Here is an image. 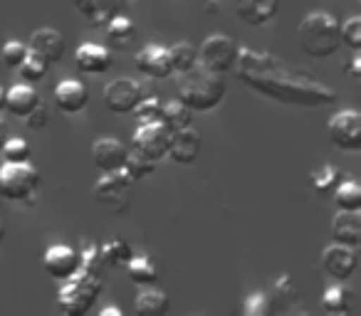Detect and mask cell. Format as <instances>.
<instances>
[{"label":"cell","instance_id":"60d3db41","mask_svg":"<svg viewBox=\"0 0 361 316\" xmlns=\"http://www.w3.org/2000/svg\"><path fill=\"white\" fill-rule=\"evenodd\" d=\"M346 70H349V75L354 77V80H359V77H361V55H359V52L351 57V62H349V67H346Z\"/></svg>","mask_w":361,"mask_h":316},{"label":"cell","instance_id":"74e56055","mask_svg":"<svg viewBox=\"0 0 361 316\" xmlns=\"http://www.w3.org/2000/svg\"><path fill=\"white\" fill-rule=\"evenodd\" d=\"M341 42H344L349 50L359 52L361 50V18L354 15L341 25Z\"/></svg>","mask_w":361,"mask_h":316},{"label":"cell","instance_id":"f35d334b","mask_svg":"<svg viewBox=\"0 0 361 316\" xmlns=\"http://www.w3.org/2000/svg\"><path fill=\"white\" fill-rule=\"evenodd\" d=\"M25 55H27V47L23 45L20 40H11V42H6V45H3L0 60L6 62V67H13V70H18V65L25 60Z\"/></svg>","mask_w":361,"mask_h":316},{"label":"cell","instance_id":"7bdbcfd3","mask_svg":"<svg viewBox=\"0 0 361 316\" xmlns=\"http://www.w3.org/2000/svg\"><path fill=\"white\" fill-rule=\"evenodd\" d=\"M3 144H6V121L0 119V148H3Z\"/></svg>","mask_w":361,"mask_h":316},{"label":"cell","instance_id":"7402d4cb","mask_svg":"<svg viewBox=\"0 0 361 316\" xmlns=\"http://www.w3.org/2000/svg\"><path fill=\"white\" fill-rule=\"evenodd\" d=\"M40 104V94L32 84L23 82V84H16L6 91V109L11 111L13 116H20L25 119L35 106Z\"/></svg>","mask_w":361,"mask_h":316},{"label":"cell","instance_id":"ab89813d","mask_svg":"<svg viewBox=\"0 0 361 316\" xmlns=\"http://www.w3.org/2000/svg\"><path fill=\"white\" fill-rule=\"evenodd\" d=\"M47 121H50V111H47V106H42V104H37L35 109H32L30 114L25 116V124H27V129H32V131H40V129H45V126H47Z\"/></svg>","mask_w":361,"mask_h":316},{"label":"cell","instance_id":"f1b7e54d","mask_svg":"<svg viewBox=\"0 0 361 316\" xmlns=\"http://www.w3.org/2000/svg\"><path fill=\"white\" fill-rule=\"evenodd\" d=\"M339 181H341V173L334 163H322V168H317L312 173V188L319 196H331L334 188L339 186Z\"/></svg>","mask_w":361,"mask_h":316},{"label":"cell","instance_id":"ee69618b","mask_svg":"<svg viewBox=\"0 0 361 316\" xmlns=\"http://www.w3.org/2000/svg\"><path fill=\"white\" fill-rule=\"evenodd\" d=\"M3 240H6V222L0 217V245H3Z\"/></svg>","mask_w":361,"mask_h":316},{"label":"cell","instance_id":"3957f363","mask_svg":"<svg viewBox=\"0 0 361 316\" xmlns=\"http://www.w3.org/2000/svg\"><path fill=\"white\" fill-rule=\"evenodd\" d=\"M102 289H104V270L80 265L75 274L62 279V286L57 291V306L67 316H85L94 306Z\"/></svg>","mask_w":361,"mask_h":316},{"label":"cell","instance_id":"f6af8a7d","mask_svg":"<svg viewBox=\"0 0 361 316\" xmlns=\"http://www.w3.org/2000/svg\"><path fill=\"white\" fill-rule=\"evenodd\" d=\"M6 109V91H3V87H0V111Z\"/></svg>","mask_w":361,"mask_h":316},{"label":"cell","instance_id":"44dd1931","mask_svg":"<svg viewBox=\"0 0 361 316\" xmlns=\"http://www.w3.org/2000/svg\"><path fill=\"white\" fill-rule=\"evenodd\" d=\"M75 62L85 75H104L111 67V52L102 45H94V42H85L77 47Z\"/></svg>","mask_w":361,"mask_h":316},{"label":"cell","instance_id":"e575fe53","mask_svg":"<svg viewBox=\"0 0 361 316\" xmlns=\"http://www.w3.org/2000/svg\"><path fill=\"white\" fill-rule=\"evenodd\" d=\"M275 311L270 301V294H262V291H252L245 301H243V314L245 316H270Z\"/></svg>","mask_w":361,"mask_h":316},{"label":"cell","instance_id":"d4e9b609","mask_svg":"<svg viewBox=\"0 0 361 316\" xmlns=\"http://www.w3.org/2000/svg\"><path fill=\"white\" fill-rule=\"evenodd\" d=\"M126 274L136 286H149L159 279V267L154 265L149 255H131V260L126 262Z\"/></svg>","mask_w":361,"mask_h":316},{"label":"cell","instance_id":"ffe728a7","mask_svg":"<svg viewBox=\"0 0 361 316\" xmlns=\"http://www.w3.org/2000/svg\"><path fill=\"white\" fill-rule=\"evenodd\" d=\"M331 240L359 250L361 245V215L359 210H339L331 220Z\"/></svg>","mask_w":361,"mask_h":316},{"label":"cell","instance_id":"83f0119b","mask_svg":"<svg viewBox=\"0 0 361 316\" xmlns=\"http://www.w3.org/2000/svg\"><path fill=\"white\" fill-rule=\"evenodd\" d=\"M99 255L104 267H124L131 260V247L121 237H111L99 245Z\"/></svg>","mask_w":361,"mask_h":316},{"label":"cell","instance_id":"cb8c5ba5","mask_svg":"<svg viewBox=\"0 0 361 316\" xmlns=\"http://www.w3.org/2000/svg\"><path fill=\"white\" fill-rule=\"evenodd\" d=\"M351 301H354V294L349 286H344V282L326 286L322 291V309L329 316H346L351 311Z\"/></svg>","mask_w":361,"mask_h":316},{"label":"cell","instance_id":"4dcf8cb0","mask_svg":"<svg viewBox=\"0 0 361 316\" xmlns=\"http://www.w3.org/2000/svg\"><path fill=\"white\" fill-rule=\"evenodd\" d=\"M169 55H171V67H173L176 75L191 70L198 62V50L191 42H176L173 47H169Z\"/></svg>","mask_w":361,"mask_h":316},{"label":"cell","instance_id":"52a82bcc","mask_svg":"<svg viewBox=\"0 0 361 316\" xmlns=\"http://www.w3.org/2000/svg\"><path fill=\"white\" fill-rule=\"evenodd\" d=\"M171 134H173V131H171L161 119L144 121V124H139V129L134 131V139H131V151H136V153L146 156V158H151V161L159 163L161 158H166V156H169Z\"/></svg>","mask_w":361,"mask_h":316},{"label":"cell","instance_id":"2e32d148","mask_svg":"<svg viewBox=\"0 0 361 316\" xmlns=\"http://www.w3.org/2000/svg\"><path fill=\"white\" fill-rule=\"evenodd\" d=\"M201 148H203V141H201V134H198L193 126H186V129H178L171 134V148H169V156L173 158L176 163H193L201 156Z\"/></svg>","mask_w":361,"mask_h":316},{"label":"cell","instance_id":"484cf974","mask_svg":"<svg viewBox=\"0 0 361 316\" xmlns=\"http://www.w3.org/2000/svg\"><path fill=\"white\" fill-rule=\"evenodd\" d=\"M104 27H106V40H109V45L114 47V50H124V47L134 40L136 27L124 13H121V15H114Z\"/></svg>","mask_w":361,"mask_h":316},{"label":"cell","instance_id":"9a60e30c","mask_svg":"<svg viewBox=\"0 0 361 316\" xmlns=\"http://www.w3.org/2000/svg\"><path fill=\"white\" fill-rule=\"evenodd\" d=\"M65 37L62 32H57L55 27H40L30 35V42H27V50L35 52L37 57L47 62V65H55L65 57Z\"/></svg>","mask_w":361,"mask_h":316},{"label":"cell","instance_id":"4316f807","mask_svg":"<svg viewBox=\"0 0 361 316\" xmlns=\"http://www.w3.org/2000/svg\"><path fill=\"white\" fill-rule=\"evenodd\" d=\"M191 119H193V111L188 109L183 101L173 99V101H169V104H161V121H164L171 131L191 126Z\"/></svg>","mask_w":361,"mask_h":316},{"label":"cell","instance_id":"836d02e7","mask_svg":"<svg viewBox=\"0 0 361 316\" xmlns=\"http://www.w3.org/2000/svg\"><path fill=\"white\" fill-rule=\"evenodd\" d=\"M47 62L42 60V57H37L35 52H30L27 50V55H25V60L18 65V70H20V77L27 82V84H37V82H42L45 80V75H47Z\"/></svg>","mask_w":361,"mask_h":316},{"label":"cell","instance_id":"d6986e66","mask_svg":"<svg viewBox=\"0 0 361 316\" xmlns=\"http://www.w3.org/2000/svg\"><path fill=\"white\" fill-rule=\"evenodd\" d=\"M235 13L245 25L260 27L275 20L280 13V0H235Z\"/></svg>","mask_w":361,"mask_h":316},{"label":"cell","instance_id":"277c9868","mask_svg":"<svg viewBox=\"0 0 361 316\" xmlns=\"http://www.w3.org/2000/svg\"><path fill=\"white\" fill-rule=\"evenodd\" d=\"M341 25L331 13L324 11H312L302 18L300 27H297V37H300V47L305 55L314 57V60H324L331 57L341 45Z\"/></svg>","mask_w":361,"mask_h":316},{"label":"cell","instance_id":"d590c367","mask_svg":"<svg viewBox=\"0 0 361 316\" xmlns=\"http://www.w3.org/2000/svg\"><path fill=\"white\" fill-rule=\"evenodd\" d=\"M0 151H3V156H6V161H13V163L30 161V156H32L30 144H27L25 139H20V136H13V139H8Z\"/></svg>","mask_w":361,"mask_h":316},{"label":"cell","instance_id":"8fae6325","mask_svg":"<svg viewBox=\"0 0 361 316\" xmlns=\"http://www.w3.org/2000/svg\"><path fill=\"white\" fill-rule=\"evenodd\" d=\"M42 267L52 279L62 282L80 270V252L70 245H50L42 257Z\"/></svg>","mask_w":361,"mask_h":316},{"label":"cell","instance_id":"7a4b0ae2","mask_svg":"<svg viewBox=\"0 0 361 316\" xmlns=\"http://www.w3.org/2000/svg\"><path fill=\"white\" fill-rule=\"evenodd\" d=\"M178 80V101L188 106L191 111H213L226 99V80L218 72H211L201 62L191 70L180 72Z\"/></svg>","mask_w":361,"mask_h":316},{"label":"cell","instance_id":"7c38bea8","mask_svg":"<svg viewBox=\"0 0 361 316\" xmlns=\"http://www.w3.org/2000/svg\"><path fill=\"white\" fill-rule=\"evenodd\" d=\"M136 70L144 72L151 80H169L173 75V67H171V55L169 47L164 45H144L136 52Z\"/></svg>","mask_w":361,"mask_h":316},{"label":"cell","instance_id":"e0dca14e","mask_svg":"<svg viewBox=\"0 0 361 316\" xmlns=\"http://www.w3.org/2000/svg\"><path fill=\"white\" fill-rule=\"evenodd\" d=\"M131 0H75L77 11L94 27H104L114 15H121Z\"/></svg>","mask_w":361,"mask_h":316},{"label":"cell","instance_id":"f546056e","mask_svg":"<svg viewBox=\"0 0 361 316\" xmlns=\"http://www.w3.org/2000/svg\"><path fill=\"white\" fill-rule=\"evenodd\" d=\"M334 203L339 210H361V188L356 181H339V186L334 188Z\"/></svg>","mask_w":361,"mask_h":316},{"label":"cell","instance_id":"5b68a950","mask_svg":"<svg viewBox=\"0 0 361 316\" xmlns=\"http://www.w3.org/2000/svg\"><path fill=\"white\" fill-rule=\"evenodd\" d=\"M37 183H40V173L30 161H6L0 166V198H6V201H30Z\"/></svg>","mask_w":361,"mask_h":316},{"label":"cell","instance_id":"b9f144b4","mask_svg":"<svg viewBox=\"0 0 361 316\" xmlns=\"http://www.w3.org/2000/svg\"><path fill=\"white\" fill-rule=\"evenodd\" d=\"M99 316H124V314H121L119 306H104V309L99 311Z\"/></svg>","mask_w":361,"mask_h":316},{"label":"cell","instance_id":"603a6c76","mask_svg":"<svg viewBox=\"0 0 361 316\" xmlns=\"http://www.w3.org/2000/svg\"><path fill=\"white\" fill-rule=\"evenodd\" d=\"M171 309V299L166 291L156 289V286H141V291L134 299L136 316H164Z\"/></svg>","mask_w":361,"mask_h":316},{"label":"cell","instance_id":"d6a6232c","mask_svg":"<svg viewBox=\"0 0 361 316\" xmlns=\"http://www.w3.org/2000/svg\"><path fill=\"white\" fill-rule=\"evenodd\" d=\"M124 171H126V176L136 183V181H141V178H149L151 173L156 171V161L136 153V151H129V153H126V161H124Z\"/></svg>","mask_w":361,"mask_h":316},{"label":"cell","instance_id":"ac0fdd59","mask_svg":"<svg viewBox=\"0 0 361 316\" xmlns=\"http://www.w3.org/2000/svg\"><path fill=\"white\" fill-rule=\"evenodd\" d=\"M55 104L65 114H80L90 104V91H87V87L80 80L67 77V80H62L55 87Z\"/></svg>","mask_w":361,"mask_h":316},{"label":"cell","instance_id":"9c48e42d","mask_svg":"<svg viewBox=\"0 0 361 316\" xmlns=\"http://www.w3.org/2000/svg\"><path fill=\"white\" fill-rule=\"evenodd\" d=\"M326 136L341 151H361V114L356 109L336 111L326 124Z\"/></svg>","mask_w":361,"mask_h":316},{"label":"cell","instance_id":"4fadbf2b","mask_svg":"<svg viewBox=\"0 0 361 316\" xmlns=\"http://www.w3.org/2000/svg\"><path fill=\"white\" fill-rule=\"evenodd\" d=\"M126 153H129V148L116 136H99L92 144V158H94V166L102 173H111L124 168Z\"/></svg>","mask_w":361,"mask_h":316},{"label":"cell","instance_id":"30bf717a","mask_svg":"<svg viewBox=\"0 0 361 316\" xmlns=\"http://www.w3.org/2000/svg\"><path fill=\"white\" fill-rule=\"evenodd\" d=\"M141 96H144V87L131 77L111 80L104 87V104L114 114H131L134 106L141 101Z\"/></svg>","mask_w":361,"mask_h":316},{"label":"cell","instance_id":"6da1fadb","mask_svg":"<svg viewBox=\"0 0 361 316\" xmlns=\"http://www.w3.org/2000/svg\"><path fill=\"white\" fill-rule=\"evenodd\" d=\"M235 70L243 84L280 104L317 109V106H331L336 101V91L324 84L319 77L280 60L272 52L240 47Z\"/></svg>","mask_w":361,"mask_h":316},{"label":"cell","instance_id":"ba28073f","mask_svg":"<svg viewBox=\"0 0 361 316\" xmlns=\"http://www.w3.org/2000/svg\"><path fill=\"white\" fill-rule=\"evenodd\" d=\"M238 42L233 40L231 35H223V32H216V35L206 37L198 50V62L203 67H208L211 72H218V75H226L235 67L238 60Z\"/></svg>","mask_w":361,"mask_h":316},{"label":"cell","instance_id":"8992f818","mask_svg":"<svg viewBox=\"0 0 361 316\" xmlns=\"http://www.w3.org/2000/svg\"><path fill=\"white\" fill-rule=\"evenodd\" d=\"M131 181L126 176L124 168L119 171H111V173H102V178L94 183V201L102 210L111 213V215H121L124 210H129V203H131Z\"/></svg>","mask_w":361,"mask_h":316},{"label":"cell","instance_id":"1f68e13d","mask_svg":"<svg viewBox=\"0 0 361 316\" xmlns=\"http://www.w3.org/2000/svg\"><path fill=\"white\" fill-rule=\"evenodd\" d=\"M270 301H272V306H280V309H287V306L297 301V286H295V282H292L290 274H280L275 279Z\"/></svg>","mask_w":361,"mask_h":316},{"label":"cell","instance_id":"8d00e7d4","mask_svg":"<svg viewBox=\"0 0 361 316\" xmlns=\"http://www.w3.org/2000/svg\"><path fill=\"white\" fill-rule=\"evenodd\" d=\"M131 114L136 116V121H139V124L161 119V99H159V96H141V101L134 106V111H131Z\"/></svg>","mask_w":361,"mask_h":316},{"label":"cell","instance_id":"5bb4252c","mask_svg":"<svg viewBox=\"0 0 361 316\" xmlns=\"http://www.w3.org/2000/svg\"><path fill=\"white\" fill-rule=\"evenodd\" d=\"M322 267L336 282H346L356 270V250L346 245H329L322 252Z\"/></svg>","mask_w":361,"mask_h":316}]
</instances>
